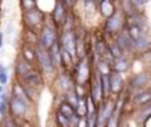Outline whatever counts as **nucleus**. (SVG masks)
Returning <instances> with one entry per match:
<instances>
[{"label":"nucleus","instance_id":"obj_1","mask_svg":"<svg viewBox=\"0 0 151 127\" xmlns=\"http://www.w3.org/2000/svg\"><path fill=\"white\" fill-rule=\"evenodd\" d=\"M91 77H93V73H91V66H90V60H89V56L77 60L76 69H74L76 85L86 86L89 82H90Z\"/></svg>","mask_w":151,"mask_h":127},{"label":"nucleus","instance_id":"obj_2","mask_svg":"<svg viewBox=\"0 0 151 127\" xmlns=\"http://www.w3.org/2000/svg\"><path fill=\"white\" fill-rule=\"evenodd\" d=\"M126 27V16L122 13V11H117L113 16L105 20L104 32L109 36H115L121 31H123Z\"/></svg>","mask_w":151,"mask_h":127},{"label":"nucleus","instance_id":"obj_3","mask_svg":"<svg viewBox=\"0 0 151 127\" xmlns=\"http://www.w3.org/2000/svg\"><path fill=\"white\" fill-rule=\"evenodd\" d=\"M35 49H36V62L39 64V67L41 69V72L47 75L53 74L56 67L52 62V58H50V55H49V52H48V49L44 48L42 45H40L39 42H37Z\"/></svg>","mask_w":151,"mask_h":127},{"label":"nucleus","instance_id":"obj_4","mask_svg":"<svg viewBox=\"0 0 151 127\" xmlns=\"http://www.w3.org/2000/svg\"><path fill=\"white\" fill-rule=\"evenodd\" d=\"M56 24L53 23H44L40 32V37H39V44L42 45L44 48L49 49L56 41H58V36H57V28Z\"/></svg>","mask_w":151,"mask_h":127},{"label":"nucleus","instance_id":"obj_5","mask_svg":"<svg viewBox=\"0 0 151 127\" xmlns=\"http://www.w3.org/2000/svg\"><path fill=\"white\" fill-rule=\"evenodd\" d=\"M23 20H24V24L27 25V28L32 32H36L37 28H40L44 25L45 23V17H44V12L40 11L39 8L33 11H28V12H24V16H23Z\"/></svg>","mask_w":151,"mask_h":127},{"label":"nucleus","instance_id":"obj_6","mask_svg":"<svg viewBox=\"0 0 151 127\" xmlns=\"http://www.w3.org/2000/svg\"><path fill=\"white\" fill-rule=\"evenodd\" d=\"M60 45L74 58L77 60V36L73 32V29L70 31H64L61 34V39L58 40Z\"/></svg>","mask_w":151,"mask_h":127},{"label":"nucleus","instance_id":"obj_7","mask_svg":"<svg viewBox=\"0 0 151 127\" xmlns=\"http://www.w3.org/2000/svg\"><path fill=\"white\" fill-rule=\"evenodd\" d=\"M89 95L93 98V101L97 105H101L104 101V94H102V89H101V83H99V74L96 73L93 74L90 82H89Z\"/></svg>","mask_w":151,"mask_h":127},{"label":"nucleus","instance_id":"obj_8","mask_svg":"<svg viewBox=\"0 0 151 127\" xmlns=\"http://www.w3.org/2000/svg\"><path fill=\"white\" fill-rule=\"evenodd\" d=\"M151 81V74L150 72H141V73H137L131 77L130 82H129V88L131 90H137V91H141L145 86L147 85Z\"/></svg>","mask_w":151,"mask_h":127},{"label":"nucleus","instance_id":"obj_9","mask_svg":"<svg viewBox=\"0 0 151 127\" xmlns=\"http://www.w3.org/2000/svg\"><path fill=\"white\" fill-rule=\"evenodd\" d=\"M28 106L29 103L20 98H16V97H11L9 98V110L12 113L13 117H24L28 111Z\"/></svg>","mask_w":151,"mask_h":127},{"label":"nucleus","instance_id":"obj_10","mask_svg":"<svg viewBox=\"0 0 151 127\" xmlns=\"http://www.w3.org/2000/svg\"><path fill=\"white\" fill-rule=\"evenodd\" d=\"M68 13H66V7L63 4L61 0H57L55 4V8L52 9V20L56 25H63L65 23Z\"/></svg>","mask_w":151,"mask_h":127},{"label":"nucleus","instance_id":"obj_11","mask_svg":"<svg viewBox=\"0 0 151 127\" xmlns=\"http://www.w3.org/2000/svg\"><path fill=\"white\" fill-rule=\"evenodd\" d=\"M20 82L23 83L25 88H29V89H35L36 90L40 85L42 83V80H41V74L36 70H31L25 77H23L20 80Z\"/></svg>","mask_w":151,"mask_h":127},{"label":"nucleus","instance_id":"obj_12","mask_svg":"<svg viewBox=\"0 0 151 127\" xmlns=\"http://www.w3.org/2000/svg\"><path fill=\"white\" fill-rule=\"evenodd\" d=\"M31 70H33V66L29 61H27L24 57H19L17 61H16V65H15V73H16V77L19 80H21L23 77H25Z\"/></svg>","mask_w":151,"mask_h":127},{"label":"nucleus","instance_id":"obj_13","mask_svg":"<svg viewBox=\"0 0 151 127\" xmlns=\"http://www.w3.org/2000/svg\"><path fill=\"white\" fill-rule=\"evenodd\" d=\"M123 89V77L121 73L111 72L110 73V93L114 95H119Z\"/></svg>","mask_w":151,"mask_h":127},{"label":"nucleus","instance_id":"obj_14","mask_svg":"<svg viewBox=\"0 0 151 127\" xmlns=\"http://www.w3.org/2000/svg\"><path fill=\"white\" fill-rule=\"evenodd\" d=\"M57 82H58V85H60V88L63 89L64 93H68V91L73 90L74 86H76L74 85V77L72 74H69L66 70L58 75Z\"/></svg>","mask_w":151,"mask_h":127},{"label":"nucleus","instance_id":"obj_15","mask_svg":"<svg viewBox=\"0 0 151 127\" xmlns=\"http://www.w3.org/2000/svg\"><path fill=\"white\" fill-rule=\"evenodd\" d=\"M97 8H98V12L102 17L106 20L110 16H113L115 12H117V8L114 5V1L113 0H104L99 4H97Z\"/></svg>","mask_w":151,"mask_h":127},{"label":"nucleus","instance_id":"obj_16","mask_svg":"<svg viewBox=\"0 0 151 127\" xmlns=\"http://www.w3.org/2000/svg\"><path fill=\"white\" fill-rule=\"evenodd\" d=\"M150 49H151V39L147 34H143L138 40L134 41V53L143 55V53H146Z\"/></svg>","mask_w":151,"mask_h":127},{"label":"nucleus","instance_id":"obj_17","mask_svg":"<svg viewBox=\"0 0 151 127\" xmlns=\"http://www.w3.org/2000/svg\"><path fill=\"white\" fill-rule=\"evenodd\" d=\"M50 55V58H52V62L55 65L56 70L60 69L63 66V60H61V45H60V41H56L52 47L48 49Z\"/></svg>","mask_w":151,"mask_h":127},{"label":"nucleus","instance_id":"obj_18","mask_svg":"<svg viewBox=\"0 0 151 127\" xmlns=\"http://www.w3.org/2000/svg\"><path fill=\"white\" fill-rule=\"evenodd\" d=\"M131 64H130V60L127 58V56H122V57L119 58H115L114 61H113L111 64V67H113V72H117V73H121V74H123V73H126L129 69H130Z\"/></svg>","mask_w":151,"mask_h":127},{"label":"nucleus","instance_id":"obj_19","mask_svg":"<svg viewBox=\"0 0 151 127\" xmlns=\"http://www.w3.org/2000/svg\"><path fill=\"white\" fill-rule=\"evenodd\" d=\"M149 102H151V91L150 89L149 90H141L138 91V94L137 95H134V105L135 106H145V105H147Z\"/></svg>","mask_w":151,"mask_h":127},{"label":"nucleus","instance_id":"obj_20","mask_svg":"<svg viewBox=\"0 0 151 127\" xmlns=\"http://www.w3.org/2000/svg\"><path fill=\"white\" fill-rule=\"evenodd\" d=\"M99 83H101L104 98L107 99L110 94V74H99Z\"/></svg>","mask_w":151,"mask_h":127},{"label":"nucleus","instance_id":"obj_21","mask_svg":"<svg viewBox=\"0 0 151 127\" xmlns=\"http://www.w3.org/2000/svg\"><path fill=\"white\" fill-rule=\"evenodd\" d=\"M21 57H24L27 61H29L31 64H33L36 61V49L32 48L31 45L25 44L21 49Z\"/></svg>","mask_w":151,"mask_h":127},{"label":"nucleus","instance_id":"obj_22","mask_svg":"<svg viewBox=\"0 0 151 127\" xmlns=\"http://www.w3.org/2000/svg\"><path fill=\"white\" fill-rule=\"evenodd\" d=\"M97 70H98V74H110L113 72V67H111V62L109 61L104 60V58H99L97 61Z\"/></svg>","mask_w":151,"mask_h":127},{"label":"nucleus","instance_id":"obj_23","mask_svg":"<svg viewBox=\"0 0 151 127\" xmlns=\"http://www.w3.org/2000/svg\"><path fill=\"white\" fill-rule=\"evenodd\" d=\"M58 111H60L63 115L68 117V118L73 117V115L76 114V109L72 106V105H69L66 101H64V102L60 103V106H58Z\"/></svg>","mask_w":151,"mask_h":127},{"label":"nucleus","instance_id":"obj_24","mask_svg":"<svg viewBox=\"0 0 151 127\" xmlns=\"http://www.w3.org/2000/svg\"><path fill=\"white\" fill-rule=\"evenodd\" d=\"M107 49H109V53H110V56L113 57V60H115V58H119V57H122V56H125V53L122 52V49H121L119 45H118L115 41L110 42V44L107 45Z\"/></svg>","mask_w":151,"mask_h":127},{"label":"nucleus","instance_id":"obj_25","mask_svg":"<svg viewBox=\"0 0 151 127\" xmlns=\"http://www.w3.org/2000/svg\"><path fill=\"white\" fill-rule=\"evenodd\" d=\"M9 110V98L7 97V94L3 93L0 95V115L4 117L7 115V111Z\"/></svg>","mask_w":151,"mask_h":127},{"label":"nucleus","instance_id":"obj_26","mask_svg":"<svg viewBox=\"0 0 151 127\" xmlns=\"http://www.w3.org/2000/svg\"><path fill=\"white\" fill-rule=\"evenodd\" d=\"M80 98H81V97L77 95V93L74 91V89H73V90H70V91H68V93H65V101L68 102L69 105H72L74 109L77 107Z\"/></svg>","mask_w":151,"mask_h":127},{"label":"nucleus","instance_id":"obj_27","mask_svg":"<svg viewBox=\"0 0 151 127\" xmlns=\"http://www.w3.org/2000/svg\"><path fill=\"white\" fill-rule=\"evenodd\" d=\"M21 8L24 12L33 11L37 8V0H21Z\"/></svg>","mask_w":151,"mask_h":127},{"label":"nucleus","instance_id":"obj_28","mask_svg":"<svg viewBox=\"0 0 151 127\" xmlns=\"http://www.w3.org/2000/svg\"><path fill=\"white\" fill-rule=\"evenodd\" d=\"M56 122H57L58 127H70V123H69V118L63 115L60 111H57L56 114Z\"/></svg>","mask_w":151,"mask_h":127},{"label":"nucleus","instance_id":"obj_29","mask_svg":"<svg viewBox=\"0 0 151 127\" xmlns=\"http://www.w3.org/2000/svg\"><path fill=\"white\" fill-rule=\"evenodd\" d=\"M1 127H17V125H16L15 119H13L12 117L4 115V118H3V121H1Z\"/></svg>","mask_w":151,"mask_h":127},{"label":"nucleus","instance_id":"obj_30","mask_svg":"<svg viewBox=\"0 0 151 127\" xmlns=\"http://www.w3.org/2000/svg\"><path fill=\"white\" fill-rule=\"evenodd\" d=\"M7 82H8V70L5 66L0 65V83L7 85Z\"/></svg>","mask_w":151,"mask_h":127},{"label":"nucleus","instance_id":"obj_31","mask_svg":"<svg viewBox=\"0 0 151 127\" xmlns=\"http://www.w3.org/2000/svg\"><path fill=\"white\" fill-rule=\"evenodd\" d=\"M130 1L133 3V5L135 8H141V7H145V5H146L150 0H130Z\"/></svg>","mask_w":151,"mask_h":127},{"label":"nucleus","instance_id":"obj_32","mask_svg":"<svg viewBox=\"0 0 151 127\" xmlns=\"http://www.w3.org/2000/svg\"><path fill=\"white\" fill-rule=\"evenodd\" d=\"M141 60H143L145 62H147V64L151 65V49L147 50V52L143 53V55H141Z\"/></svg>","mask_w":151,"mask_h":127},{"label":"nucleus","instance_id":"obj_33","mask_svg":"<svg viewBox=\"0 0 151 127\" xmlns=\"http://www.w3.org/2000/svg\"><path fill=\"white\" fill-rule=\"evenodd\" d=\"M61 1H63V4L65 5V7H72L76 3V0H61Z\"/></svg>","mask_w":151,"mask_h":127},{"label":"nucleus","instance_id":"obj_34","mask_svg":"<svg viewBox=\"0 0 151 127\" xmlns=\"http://www.w3.org/2000/svg\"><path fill=\"white\" fill-rule=\"evenodd\" d=\"M1 47H3V33L0 32V49H1Z\"/></svg>","mask_w":151,"mask_h":127},{"label":"nucleus","instance_id":"obj_35","mask_svg":"<svg viewBox=\"0 0 151 127\" xmlns=\"http://www.w3.org/2000/svg\"><path fill=\"white\" fill-rule=\"evenodd\" d=\"M3 93H4V85H1V83H0V95H1Z\"/></svg>","mask_w":151,"mask_h":127},{"label":"nucleus","instance_id":"obj_36","mask_svg":"<svg viewBox=\"0 0 151 127\" xmlns=\"http://www.w3.org/2000/svg\"><path fill=\"white\" fill-rule=\"evenodd\" d=\"M101 1H104V0H96V3H97V4H99V3H101Z\"/></svg>","mask_w":151,"mask_h":127},{"label":"nucleus","instance_id":"obj_37","mask_svg":"<svg viewBox=\"0 0 151 127\" xmlns=\"http://www.w3.org/2000/svg\"><path fill=\"white\" fill-rule=\"evenodd\" d=\"M150 74H151V66H150Z\"/></svg>","mask_w":151,"mask_h":127},{"label":"nucleus","instance_id":"obj_38","mask_svg":"<svg viewBox=\"0 0 151 127\" xmlns=\"http://www.w3.org/2000/svg\"><path fill=\"white\" fill-rule=\"evenodd\" d=\"M0 13H1V9H0Z\"/></svg>","mask_w":151,"mask_h":127},{"label":"nucleus","instance_id":"obj_39","mask_svg":"<svg viewBox=\"0 0 151 127\" xmlns=\"http://www.w3.org/2000/svg\"><path fill=\"white\" fill-rule=\"evenodd\" d=\"M150 91H151V88H150Z\"/></svg>","mask_w":151,"mask_h":127},{"label":"nucleus","instance_id":"obj_40","mask_svg":"<svg viewBox=\"0 0 151 127\" xmlns=\"http://www.w3.org/2000/svg\"><path fill=\"white\" fill-rule=\"evenodd\" d=\"M0 3H1V0H0Z\"/></svg>","mask_w":151,"mask_h":127}]
</instances>
